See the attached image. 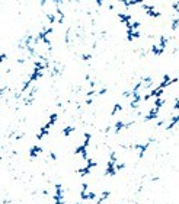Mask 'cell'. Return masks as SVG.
<instances>
[{"mask_svg":"<svg viewBox=\"0 0 179 204\" xmlns=\"http://www.w3.org/2000/svg\"><path fill=\"white\" fill-rule=\"evenodd\" d=\"M73 131H74V127H70V125H66V127H64V130H63V134H64L66 137H68L70 134H71V133H73Z\"/></svg>","mask_w":179,"mask_h":204,"instance_id":"4","label":"cell"},{"mask_svg":"<svg viewBox=\"0 0 179 204\" xmlns=\"http://www.w3.org/2000/svg\"><path fill=\"white\" fill-rule=\"evenodd\" d=\"M121 111H123V105H121V103H118V102H117V103H115V105H114V108H112L111 114H112V115H115V114L121 112Z\"/></svg>","mask_w":179,"mask_h":204,"instance_id":"3","label":"cell"},{"mask_svg":"<svg viewBox=\"0 0 179 204\" xmlns=\"http://www.w3.org/2000/svg\"><path fill=\"white\" fill-rule=\"evenodd\" d=\"M76 204H85V203H76Z\"/></svg>","mask_w":179,"mask_h":204,"instance_id":"5","label":"cell"},{"mask_svg":"<svg viewBox=\"0 0 179 204\" xmlns=\"http://www.w3.org/2000/svg\"><path fill=\"white\" fill-rule=\"evenodd\" d=\"M109 195H111V191H103L101 195H98V197H96V204H102L105 200H108V198H109Z\"/></svg>","mask_w":179,"mask_h":204,"instance_id":"1","label":"cell"},{"mask_svg":"<svg viewBox=\"0 0 179 204\" xmlns=\"http://www.w3.org/2000/svg\"><path fill=\"white\" fill-rule=\"evenodd\" d=\"M41 152H42V147H39V146H34V147L29 150V155H31V158H36Z\"/></svg>","mask_w":179,"mask_h":204,"instance_id":"2","label":"cell"}]
</instances>
